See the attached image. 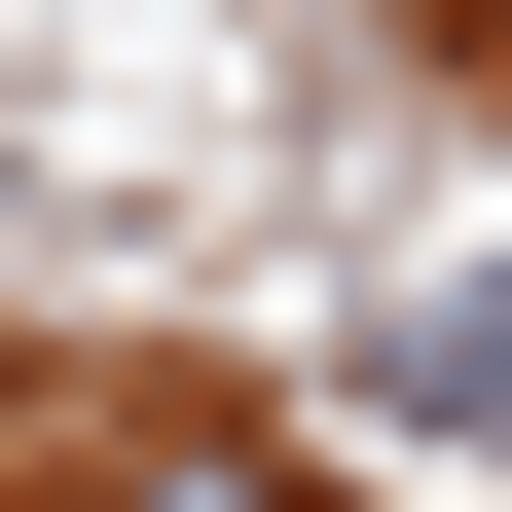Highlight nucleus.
Instances as JSON below:
<instances>
[{
  "mask_svg": "<svg viewBox=\"0 0 512 512\" xmlns=\"http://www.w3.org/2000/svg\"><path fill=\"white\" fill-rule=\"evenodd\" d=\"M110 512H330V476H256V439H147V476H110Z\"/></svg>",
  "mask_w": 512,
  "mask_h": 512,
  "instance_id": "f257e3e1",
  "label": "nucleus"
}]
</instances>
